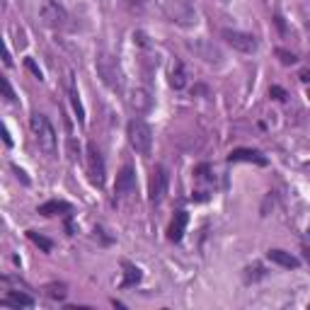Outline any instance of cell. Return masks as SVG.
<instances>
[{
	"label": "cell",
	"mask_w": 310,
	"mask_h": 310,
	"mask_svg": "<svg viewBox=\"0 0 310 310\" xmlns=\"http://www.w3.org/2000/svg\"><path fill=\"white\" fill-rule=\"evenodd\" d=\"M29 126H32V134H34V141H37L39 150L46 158H56V153H58V136H56L49 117H44V114L37 112V114H32V119H29Z\"/></svg>",
	"instance_id": "1"
},
{
	"label": "cell",
	"mask_w": 310,
	"mask_h": 310,
	"mask_svg": "<svg viewBox=\"0 0 310 310\" xmlns=\"http://www.w3.org/2000/svg\"><path fill=\"white\" fill-rule=\"evenodd\" d=\"M158 5L165 12V17L180 27H194L199 22V15H196L192 0H158Z\"/></svg>",
	"instance_id": "2"
},
{
	"label": "cell",
	"mask_w": 310,
	"mask_h": 310,
	"mask_svg": "<svg viewBox=\"0 0 310 310\" xmlns=\"http://www.w3.org/2000/svg\"><path fill=\"white\" fill-rule=\"evenodd\" d=\"M95 65H97V75H100L102 82H104L112 92H124V82H126V78H124V71H121V65H119V61L114 58V56L100 54L97 56V61H95Z\"/></svg>",
	"instance_id": "3"
},
{
	"label": "cell",
	"mask_w": 310,
	"mask_h": 310,
	"mask_svg": "<svg viewBox=\"0 0 310 310\" xmlns=\"http://www.w3.org/2000/svg\"><path fill=\"white\" fill-rule=\"evenodd\" d=\"M128 143L138 155L148 158L153 150V128L143 119H131L128 121Z\"/></svg>",
	"instance_id": "4"
},
{
	"label": "cell",
	"mask_w": 310,
	"mask_h": 310,
	"mask_svg": "<svg viewBox=\"0 0 310 310\" xmlns=\"http://www.w3.org/2000/svg\"><path fill=\"white\" fill-rule=\"evenodd\" d=\"M39 19L51 29H63L68 25V12L56 0H41L39 3Z\"/></svg>",
	"instance_id": "5"
},
{
	"label": "cell",
	"mask_w": 310,
	"mask_h": 310,
	"mask_svg": "<svg viewBox=\"0 0 310 310\" xmlns=\"http://www.w3.org/2000/svg\"><path fill=\"white\" fill-rule=\"evenodd\" d=\"M167 187H170V174L163 165H155L153 172H150V184H148V194H150V201L153 204H160V201L167 196Z\"/></svg>",
	"instance_id": "6"
},
{
	"label": "cell",
	"mask_w": 310,
	"mask_h": 310,
	"mask_svg": "<svg viewBox=\"0 0 310 310\" xmlns=\"http://www.w3.org/2000/svg\"><path fill=\"white\" fill-rule=\"evenodd\" d=\"M189 49L199 56L204 63H209V65H220V63H223V54H220V49L213 44V41H209V39H194V41H189Z\"/></svg>",
	"instance_id": "7"
},
{
	"label": "cell",
	"mask_w": 310,
	"mask_h": 310,
	"mask_svg": "<svg viewBox=\"0 0 310 310\" xmlns=\"http://www.w3.org/2000/svg\"><path fill=\"white\" fill-rule=\"evenodd\" d=\"M223 39L226 44H230L233 49L242 51V54H255L257 51V39L247 32H240V29H223Z\"/></svg>",
	"instance_id": "8"
},
{
	"label": "cell",
	"mask_w": 310,
	"mask_h": 310,
	"mask_svg": "<svg viewBox=\"0 0 310 310\" xmlns=\"http://www.w3.org/2000/svg\"><path fill=\"white\" fill-rule=\"evenodd\" d=\"M87 167H90V177L92 182L102 187L104 184V177H107V167H104V160H102V153L97 150L95 143L87 146Z\"/></svg>",
	"instance_id": "9"
},
{
	"label": "cell",
	"mask_w": 310,
	"mask_h": 310,
	"mask_svg": "<svg viewBox=\"0 0 310 310\" xmlns=\"http://www.w3.org/2000/svg\"><path fill=\"white\" fill-rule=\"evenodd\" d=\"M136 189V170L131 167V165H124L117 174V182H114V192L121 194V196H126Z\"/></svg>",
	"instance_id": "10"
},
{
	"label": "cell",
	"mask_w": 310,
	"mask_h": 310,
	"mask_svg": "<svg viewBox=\"0 0 310 310\" xmlns=\"http://www.w3.org/2000/svg\"><path fill=\"white\" fill-rule=\"evenodd\" d=\"M128 104H131V109L143 114V112H148L153 107V95L146 87H134V90L128 92Z\"/></svg>",
	"instance_id": "11"
},
{
	"label": "cell",
	"mask_w": 310,
	"mask_h": 310,
	"mask_svg": "<svg viewBox=\"0 0 310 310\" xmlns=\"http://www.w3.org/2000/svg\"><path fill=\"white\" fill-rule=\"evenodd\" d=\"M65 92H68L71 104H73L75 114H78V121H80V124H85V107H82V102H80V92H78V87H75V78H73V73H71V71L65 73Z\"/></svg>",
	"instance_id": "12"
},
{
	"label": "cell",
	"mask_w": 310,
	"mask_h": 310,
	"mask_svg": "<svg viewBox=\"0 0 310 310\" xmlns=\"http://www.w3.org/2000/svg\"><path fill=\"white\" fill-rule=\"evenodd\" d=\"M230 163H255V165H267V158L259 150H252V148H235L233 153L228 155Z\"/></svg>",
	"instance_id": "13"
},
{
	"label": "cell",
	"mask_w": 310,
	"mask_h": 310,
	"mask_svg": "<svg viewBox=\"0 0 310 310\" xmlns=\"http://www.w3.org/2000/svg\"><path fill=\"white\" fill-rule=\"evenodd\" d=\"M187 220H189L187 211H177V213H174L172 223H170V228H167V237H170L172 242H180V240H182L184 228H187Z\"/></svg>",
	"instance_id": "14"
},
{
	"label": "cell",
	"mask_w": 310,
	"mask_h": 310,
	"mask_svg": "<svg viewBox=\"0 0 310 310\" xmlns=\"http://www.w3.org/2000/svg\"><path fill=\"white\" fill-rule=\"evenodd\" d=\"M267 257L272 259L274 264H279V267H286V269H298V257H293L291 252H286V250H269L267 252Z\"/></svg>",
	"instance_id": "15"
},
{
	"label": "cell",
	"mask_w": 310,
	"mask_h": 310,
	"mask_svg": "<svg viewBox=\"0 0 310 310\" xmlns=\"http://www.w3.org/2000/svg\"><path fill=\"white\" fill-rule=\"evenodd\" d=\"M71 211H73V206L68 201H58V199L46 201V204L39 206V213L41 216H58V213H71Z\"/></svg>",
	"instance_id": "16"
},
{
	"label": "cell",
	"mask_w": 310,
	"mask_h": 310,
	"mask_svg": "<svg viewBox=\"0 0 310 310\" xmlns=\"http://www.w3.org/2000/svg\"><path fill=\"white\" fill-rule=\"evenodd\" d=\"M3 305H15V308H32L34 305V298L27 296V293H17L10 291L5 298H3Z\"/></svg>",
	"instance_id": "17"
},
{
	"label": "cell",
	"mask_w": 310,
	"mask_h": 310,
	"mask_svg": "<svg viewBox=\"0 0 310 310\" xmlns=\"http://www.w3.org/2000/svg\"><path fill=\"white\" fill-rule=\"evenodd\" d=\"M124 269H126V276H124V281H121V286L124 289H131V286H136L138 281H141V269L138 267H134V264H128V262H124Z\"/></svg>",
	"instance_id": "18"
},
{
	"label": "cell",
	"mask_w": 310,
	"mask_h": 310,
	"mask_svg": "<svg viewBox=\"0 0 310 310\" xmlns=\"http://www.w3.org/2000/svg\"><path fill=\"white\" fill-rule=\"evenodd\" d=\"M170 85H172L174 90H182L184 85H187V73H184L182 63H177L172 68V73H170Z\"/></svg>",
	"instance_id": "19"
},
{
	"label": "cell",
	"mask_w": 310,
	"mask_h": 310,
	"mask_svg": "<svg viewBox=\"0 0 310 310\" xmlns=\"http://www.w3.org/2000/svg\"><path fill=\"white\" fill-rule=\"evenodd\" d=\"M27 235H29V240H32V242H34V245H37V247H41L44 252H51V247H54V245H51V240H49V237L39 235L37 230H29Z\"/></svg>",
	"instance_id": "20"
},
{
	"label": "cell",
	"mask_w": 310,
	"mask_h": 310,
	"mask_svg": "<svg viewBox=\"0 0 310 310\" xmlns=\"http://www.w3.org/2000/svg\"><path fill=\"white\" fill-rule=\"evenodd\" d=\"M46 293H49L51 298H58V301H63V298H65V286H63V283H58V286H56V283H51Z\"/></svg>",
	"instance_id": "21"
},
{
	"label": "cell",
	"mask_w": 310,
	"mask_h": 310,
	"mask_svg": "<svg viewBox=\"0 0 310 310\" xmlns=\"http://www.w3.org/2000/svg\"><path fill=\"white\" fill-rule=\"evenodd\" d=\"M276 56L281 58V63H286V65H291V63H296L298 58L291 54V51H283V49H276Z\"/></svg>",
	"instance_id": "22"
},
{
	"label": "cell",
	"mask_w": 310,
	"mask_h": 310,
	"mask_svg": "<svg viewBox=\"0 0 310 310\" xmlns=\"http://www.w3.org/2000/svg\"><path fill=\"white\" fill-rule=\"evenodd\" d=\"M269 95H272L274 100H279V102H283L286 97H289V95H286V90H283V87H279V85H272V87H269Z\"/></svg>",
	"instance_id": "23"
},
{
	"label": "cell",
	"mask_w": 310,
	"mask_h": 310,
	"mask_svg": "<svg viewBox=\"0 0 310 310\" xmlns=\"http://www.w3.org/2000/svg\"><path fill=\"white\" fill-rule=\"evenodd\" d=\"M25 65H27V71H29V73H32V75H34L37 80H41V68H39V65L34 63L32 58H25Z\"/></svg>",
	"instance_id": "24"
},
{
	"label": "cell",
	"mask_w": 310,
	"mask_h": 310,
	"mask_svg": "<svg viewBox=\"0 0 310 310\" xmlns=\"http://www.w3.org/2000/svg\"><path fill=\"white\" fill-rule=\"evenodd\" d=\"M3 92H5V100L8 102H15V92H12V87H10L8 78H3Z\"/></svg>",
	"instance_id": "25"
},
{
	"label": "cell",
	"mask_w": 310,
	"mask_h": 310,
	"mask_svg": "<svg viewBox=\"0 0 310 310\" xmlns=\"http://www.w3.org/2000/svg\"><path fill=\"white\" fill-rule=\"evenodd\" d=\"M12 172L17 174V180H22V184H29V177L25 174V170H19L17 165H12Z\"/></svg>",
	"instance_id": "26"
},
{
	"label": "cell",
	"mask_w": 310,
	"mask_h": 310,
	"mask_svg": "<svg viewBox=\"0 0 310 310\" xmlns=\"http://www.w3.org/2000/svg\"><path fill=\"white\" fill-rule=\"evenodd\" d=\"M3 141H5V146H12V138H10L8 128H3Z\"/></svg>",
	"instance_id": "27"
},
{
	"label": "cell",
	"mask_w": 310,
	"mask_h": 310,
	"mask_svg": "<svg viewBox=\"0 0 310 310\" xmlns=\"http://www.w3.org/2000/svg\"><path fill=\"white\" fill-rule=\"evenodd\" d=\"M301 80L303 82H310V71H301Z\"/></svg>",
	"instance_id": "28"
},
{
	"label": "cell",
	"mask_w": 310,
	"mask_h": 310,
	"mask_svg": "<svg viewBox=\"0 0 310 310\" xmlns=\"http://www.w3.org/2000/svg\"><path fill=\"white\" fill-rule=\"evenodd\" d=\"M128 3H138V5H143V3H148V0H128Z\"/></svg>",
	"instance_id": "29"
},
{
	"label": "cell",
	"mask_w": 310,
	"mask_h": 310,
	"mask_svg": "<svg viewBox=\"0 0 310 310\" xmlns=\"http://www.w3.org/2000/svg\"><path fill=\"white\" fill-rule=\"evenodd\" d=\"M308 97H310V90H308Z\"/></svg>",
	"instance_id": "30"
}]
</instances>
